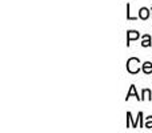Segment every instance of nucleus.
<instances>
[{"label":"nucleus","instance_id":"obj_6","mask_svg":"<svg viewBox=\"0 0 152 133\" xmlns=\"http://www.w3.org/2000/svg\"><path fill=\"white\" fill-rule=\"evenodd\" d=\"M151 44H152V43H151V36H150V35H144V36H143L142 45L145 48V47H150Z\"/></svg>","mask_w":152,"mask_h":133},{"label":"nucleus","instance_id":"obj_5","mask_svg":"<svg viewBox=\"0 0 152 133\" xmlns=\"http://www.w3.org/2000/svg\"><path fill=\"white\" fill-rule=\"evenodd\" d=\"M143 72L145 73V75H151L152 73V63H150V61H145L144 64H143Z\"/></svg>","mask_w":152,"mask_h":133},{"label":"nucleus","instance_id":"obj_3","mask_svg":"<svg viewBox=\"0 0 152 133\" xmlns=\"http://www.w3.org/2000/svg\"><path fill=\"white\" fill-rule=\"evenodd\" d=\"M139 17L142 19V20H147V19L150 17V9L145 8V7L140 8L139 9Z\"/></svg>","mask_w":152,"mask_h":133},{"label":"nucleus","instance_id":"obj_11","mask_svg":"<svg viewBox=\"0 0 152 133\" xmlns=\"http://www.w3.org/2000/svg\"><path fill=\"white\" fill-rule=\"evenodd\" d=\"M151 9H152V8H151ZM151 12H152V11H151Z\"/></svg>","mask_w":152,"mask_h":133},{"label":"nucleus","instance_id":"obj_4","mask_svg":"<svg viewBox=\"0 0 152 133\" xmlns=\"http://www.w3.org/2000/svg\"><path fill=\"white\" fill-rule=\"evenodd\" d=\"M132 96H135L137 100H140L142 101V97H139V94L136 93V88H135V85H131V88H129V91H128V93H127V97H126V100H128L129 97H132Z\"/></svg>","mask_w":152,"mask_h":133},{"label":"nucleus","instance_id":"obj_10","mask_svg":"<svg viewBox=\"0 0 152 133\" xmlns=\"http://www.w3.org/2000/svg\"><path fill=\"white\" fill-rule=\"evenodd\" d=\"M127 19L128 20H136L137 17H134V16H131V11H129V4H127Z\"/></svg>","mask_w":152,"mask_h":133},{"label":"nucleus","instance_id":"obj_7","mask_svg":"<svg viewBox=\"0 0 152 133\" xmlns=\"http://www.w3.org/2000/svg\"><path fill=\"white\" fill-rule=\"evenodd\" d=\"M142 94H143V96H142V101H143V100H151L152 99V97H151L152 93H151L150 89H143Z\"/></svg>","mask_w":152,"mask_h":133},{"label":"nucleus","instance_id":"obj_9","mask_svg":"<svg viewBox=\"0 0 152 133\" xmlns=\"http://www.w3.org/2000/svg\"><path fill=\"white\" fill-rule=\"evenodd\" d=\"M144 128H148V129L152 128V116L147 117V120H145V124H144Z\"/></svg>","mask_w":152,"mask_h":133},{"label":"nucleus","instance_id":"obj_1","mask_svg":"<svg viewBox=\"0 0 152 133\" xmlns=\"http://www.w3.org/2000/svg\"><path fill=\"white\" fill-rule=\"evenodd\" d=\"M140 60L137 57H131L128 59V61H127V70H128L129 73H132V75H135V73H137L140 70Z\"/></svg>","mask_w":152,"mask_h":133},{"label":"nucleus","instance_id":"obj_8","mask_svg":"<svg viewBox=\"0 0 152 133\" xmlns=\"http://www.w3.org/2000/svg\"><path fill=\"white\" fill-rule=\"evenodd\" d=\"M131 120H132V115H131V112H128V113H127V128H129V123H131ZM132 128H137L136 121H134Z\"/></svg>","mask_w":152,"mask_h":133},{"label":"nucleus","instance_id":"obj_2","mask_svg":"<svg viewBox=\"0 0 152 133\" xmlns=\"http://www.w3.org/2000/svg\"><path fill=\"white\" fill-rule=\"evenodd\" d=\"M139 36H140L139 32H136V31H128V33H127V45L129 47V44H131L132 40L139 39Z\"/></svg>","mask_w":152,"mask_h":133}]
</instances>
